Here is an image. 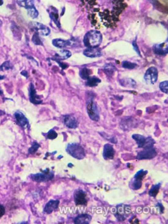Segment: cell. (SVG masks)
Instances as JSON below:
<instances>
[{
    "instance_id": "obj_15",
    "label": "cell",
    "mask_w": 168,
    "mask_h": 224,
    "mask_svg": "<svg viewBox=\"0 0 168 224\" xmlns=\"http://www.w3.org/2000/svg\"><path fill=\"white\" fill-rule=\"evenodd\" d=\"M64 123L69 129H76L78 125V121L77 119L71 115H67L64 117Z\"/></svg>"
},
{
    "instance_id": "obj_7",
    "label": "cell",
    "mask_w": 168,
    "mask_h": 224,
    "mask_svg": "<svg viewBox=\"0 0 168 224\" xmlns=\"http://www.w3.org/2000/svg\"><path fill=\"white\" fill-rule=\"evenodd\" d=\"M158 71L155 67H151L147 69L144 75L145 82L147 84H154L158 80Z\"/></svg>"
},
{
    "instance_id": "obj_12",
    "label": "cell",
    "mask_w": 168,
    "mask_h": 224,
    "mask_svg": "<svg viewBox=\"0 0 168 224\" xmlns=\"http://www.w3.org/2000/svg\"><path fill=\"white\" fill-rule=\"evenodd\" d=\"M29 95L30 102L34 104H40L42 103V100L40 99V96L36 94V91L33 83L30 84Z\"/></svg>"
},
{
    "instance_id": "obj_23",
    "label": "cell",
    "mask_w": 168,
    "mask_h": 224,
    "mask_svg": "<svg viewBox=\"0 0 168 224\" xmlns=\"http://www.w3.org/2000/svg\"><path fill=\"white\" fill-rule=\"evenodd\" d=\"M101 82L100 79L96 77V76H90L86 83V85L90 87H94L98 85L99 83Z\"/></svg>"
},
{
    "instance_id": "obj_17",
    "label": "cell",
    "mask_w": 168,
    "mask_h": 224,
    "mask_svg": "<svg viewBox=\"0 0 168 224\" xmlns=\"http://www.w3.org/2000/svg\"><path fill=\"white\" fill-rule=\"evenodd\" d=\"M153 50L155 54L158 55H165L168 53V45L165 43L155 44Z\"/></svg>"
},
{
    "instance_id": "obj_39",
    "label": "cell",
    "mask_w": 168,
    "mask_h": 224,
    "mask_svg": "<svg viewBox=\"0 0 168 224\" xmlns=\"http://www.w3.org/2000/svg\"><path fill=\"white\" fill-rule=\"evenodd\" d=\"M5 78V76H2V75H0V80H3Z\"/></svg>"
},
{
    "instance_id": "obj_9",
    "label": "cell",
    "mask_w": 168,
    "mask_h": 224,
    "mask_svg": "<svg viewBox=\"0 0 168 224\" xmlns=\"http://www.w3.org/2000/svg\"><path fill=\"white\" fill-rule=\"evenodd\" d=\"M74 201L76 206L84 205L86 206L88 203L87 195L83 189H77L74 192Z\"/></svg>"
},
{
    "instance_id": "obj_34",
    "label": "cell",
    "mask_w": 168,
    "mask_h": 224,
    "mask_svg": "<svg viewBox=\"0 0 168 224\" xmlns=\"http://www.w3.org/2000/svg\"><path fill=\"white\" fill-rule=\"evenodd\" d=\"M57 137V133L54 130L51 129L47 133V137L50 140H54Z\"/></svg>"
},
{
    "instance_id": "obj_16",
    "label": "cell",
    "mask_w": 168,
    "mask_h": 224,
    "mask_svg": "<svg viewBox=\"0 0 168 224\" xmlns=\"http://www.w3.org/2000/svg\"><path fill=\"white\" fill-rule=\"evenodd\" d=\"M59 201L58 200H50L45 206L44 212L47 214H51L53 211L56 210L59 206Z\"/></svg>"
},
{
    "instance_id": "obj_13",
    "label": "cell",
    "mask_w": 168,
    "mask_h": 224,
    "mask_svg": "<svg viewBox=\"0 0 168 224\" xmlns=\"http://www.w3.org/2000/svg\"><path fill=\"white\" fill-rule=\"evenodd\" d=\"M14 117L17 120L18 125L21 127H26L29 125V121L23 113L20 111H17L14 113Z\"/></svg>"
},
{
    "instance_id": "obj_29",
    "label": "cell",
    "mask_w": 168,
    "mask_h": 224,
    "mask_svg": "<svg viewBox=\"0 0 168 224\" xmlns=\"http://www.w3.org/2000/svg\"><path fill=\"white\" fill-rule=\"evenodd\" d=\"M159 88L160 90L165 94H168V81H164L159 84Z\"/></svg>"
},
{
    "instance_id": "obj_35",
    "label": "cell",
    "mask_w": 168,
    "mask_h": 224,
    "mask_svg": "<svg viewBox=\"0 0 168 224\" xmlns=\"http://www.w3.org/2000/svg\"><path fill=\"white\" fill-rule=\"evenodd\" d=\"M132 45H133V48H134V50H135L136 52L137 53H138V54H139V55H140V50H139V47H138V46L137 45V43H136V40H135V41L133 42V43H132Z\"/></svg>"
},
{
    "instance_id": "obj_36",
    "label": "cell",
    "mask_w": 168,
    "mask_h": 224,
    "mask_svg": "<svg viewBox=\"0 0 168 224\" xmlns=\"http://www.w3.org/2000/svg\"><path fill=\"white\" fill-rule=\"evenodd\" d=\"M5 213V208L3 207V205L0 204V218L2 217Z\"/></svg>"
},
{
    "instance_id": "obj_30",
    "label": "cell",
    "mask_w": 168,
    "mask_h": 224,
    "mask_svg": "<svg viewBox=\"0 0 168 224\" xmlns=\"http://www.w3.org/2000/svg\"><path fill=\"white\" fill-rule=\"evenodd\" d=\"M136 66H137V65L135 63L130 62L129 61H123L122 62V67L125 69H133L135 68Z\"/></svg>"
},
{
    "instance_id": "obj_4",
    "label": "cell",
    "mask_w": 168,
    "mask_h": 224,
    "mask_svg": "<svg viewBox=\"0 0 168 224\" xmlns=\"http://www.w3.org/2000/svg\"><path fill=\"white\" fill-rule=\"evenodd\" d=\"M132 137L134 140H135L139 148H144L152 147L154 146V145L155 144V141L150 137L146 138L141 135L134 134L132 135Z\"/></svg>"
},
{
    "instance_id": "obj_41",
    "label": "cell",
    "mask_w": 168,
    "mask_h": 224,
    "mask_svg": "<svg viewBox=\"0 0 168 224\" xmlns=\"http://www.w3.org/2000/svg\"><path fill=\"white\" fill-rule=\"evenodd\" d=\"M2 94H3V92H2V91L0 89V95H2Z\"/></svg>"
},
{
    "instance_id": "obj_31",
    "label": "cell",
    "mask_w": 168,
    "mask_h": 224,
    "mask_svg": "<svg viewBox=\"0 0 168 224\" xmlns=\"http://www.w3.org/2000/svg\"><path fill=\"white\" fill-rule=\"evenodd\" d=\"M13 68V66L10 64V61H6L3 62L1 66H0V71H3L5 70L12 69Z\"/></svg>"
},
{
    "instance_id": "obj_1",
    "label": "cell",
    "mask_w": 168,
    "mask_h": 224,
    "mask_svg": "<svg viewBox=\"0 0 168 224\" xmlns=\"http://www.w3.org/2000/svg\"><path fill=\"white\" fill-rule=\"evenodd\" d=\"M102 34L97 30H90L86 33L84 38V45L88 48H96L102 42Z\"/></svg>"
},
{
    "instance_id": "obj_40",
    "label": "cell",
    "mask_w": 168,
    "mask_h": 224,
    "mask_svg": "<svg viewBox=\"0 0 168 224\" xmlns=\"http://www.w3.org/2000/svg\"><path fill=\"white\" fill-rule=\"evenodd\" d=\"M3 1H1V0H0V6H1L2 4H3Z\"/></svg>"
},
{
    "instance_id": "obj_26",
    "label": "cell",
    "mask_w": 168,
    "mask_h": 224,
    "mask_svg": "<svg viewBox=\"0 0 168 224\" xmlns=\"http://www.w3.org/2000/svg\"><path fill=\"white\" fill-rule=\"evenodd\" d=\"M147 173H148V171H147V170H143V169L140 170L139 171H137L136 173V174L135 175L134 179L142 181L143 179L146 176V175L147 174Z\"/></svg>"
},
{
    "instance_id": "obj_25",
    "label": "cell",
    "mask_w": 168,
    "mask_h": 224,
    "mask_svg": "<svg viewBox=\"0 0 168 224\" xmlns=\"http://www.w3.org/2000/svg\"><path fill=\"white\" fill-rule=\"evenodd\" d=\"M91 73H92V72L90 69L85 67L81 70V71L80 73V75L82 79L87 80L90 77Z\"/></svg>"
},
{
    "instance_id": "obj_3",
    "label": "cell",
    "mask_w": 168,
    "mask_h": 224,
    "mask_svg": "<svg viewBox=\"0 0 168 224\" xmlns=\"http://www.w3.org/2000/svg\"><path fill=\"white\" fill-rule=\"evenodd\" d=\"M86 110L90 119L95 122L100 120L99 106L92 98H90L86 102Z\"/></svg>"
},
{
    "instance_id": "obj_2",
    "label": "cell",
    "mask_w": 168,
    "mask_h": 224,
    "mask_svg": "<svg viewBox=\"0 0 168 224\" xmlns=\"http://www.w3.org/2000/svg\"><path fill=\"white\" fill-rule=\"evenodd\" d=\"M66 151L73 158L78 160H81L85 157V151L79 144L72 143L68 144Z\"/></svg>"
},
{
    "instance_id": "obj_27",
    "label": "cell",
    "mask_w": 168,
    "mask_h": 224,
    "mask_svg": "<svg viewBox=\"0 0 168 224\" xmlns=\"http://www.w3.org/2000/svg\"><path fill=\"white\" fill-rule=\"evenodd\" d=\"M104 69L105 71V73H106L108 75H112L113 73H114V71L116 70V69L114 65L109 63V64H106L104 67Z\"/></svg>"
},
{
    "instance_id": "obj_28",
    "label": "cell",
    "mask_w": 168,
    "mask_h": 224,
    "mask_svg": "<svg viewBox=\"0 0 168 224\" xmlns=\"http://www.w3.org/2000/svg\"><path fill=\"white\" fill-rule=\"evenodd\" d=\"M32 40L33 42V43L37 46H43V43L42 42L41 40L40 39L39 35V33L38 32H35L34 34Z\"/></svg>"
},
{
    "instance_id": "obj_42",
    "label": "cell",
    "mask_w": 168,
    "mask_h": 224,
    "mask_svg": "<svg viewBox=\"0 0 168 224\" xmlns=\"http://www.w3.org/2000/svg\"><path fill=\"white\" fill-rule=\"evenodd\" d=\"M2 25V22L1 20H0V27H1Z\"/></svg>"
},
{
    "instance_id": "obj_14",
    "label": "cell",
    "mask_w": 168,
    "mask_h": 224,
    "mask_svg": "<svg viewBox=\"0 0 168 224\" xmlns=\"http://www.w3.org/2000/svg\"><path fill=\"white\" fill-rule=\"evenodd\" d=\"M115 151L113 146L109 144H107L104 146L103 156L105 160H110L114 158Z\"/></svg>"
},
{
    "instance_id": "obj_38",
    "label": "cell",
    "mask_w": 168,
    "mask_h": 224,
    "mask_svg": "<svg viewBox=\"0 0 168 224\" xmlns=\"http://www.w3.org/2000/svg\"><path fill=\"white\" fill-rule=\"evenodd\" d=\"M21 74L22 75H23L24 76H25V77H28V73L26 71H23L21 72Z\"/></svg>"
},
{
    "instance_id": "obj_8",
    "label": "cell",
    "mask_w": 168,
    "mask_h": 224,
    "mask_svg": "<svg viewBox=\"0 0 168 224\" xmlns=\"http://www.w3.org/2000/svg\"><path fill=\"white\" fill-rule=\"evenodd\" d=\"M157 155V151L154 146L145 147L141 151L139 152L137 155V159L139 160L151 159L154 158Z\"/></svg>"
},
{
    "instance_id": "obj_22",
    "label": "cell",
    "mask_w": 168,
    "mask_h": 224,
    "mask_svg": "<svg viewBox=\"0 0 168 224\" xmlns=\"http://www.w3.org/2000/svg\"><path fill=\"white\" fill-rule=\"evenodd\" d=\"M120 84L123 86L129 87V88H134L136 85L135 81L130 78L123 79L121 80Z\"/></svg>"
},
{
    "instance_id": "obj_24",
    "label": "cell",
    "mask_w": 168,
    "mask_h": 224,
    "mask_svg": "<svg viewBox=\"0 0 168 224\" xmlns=\"http://www.w3.org/2000/svg\"><path fill=\"white\" fill-rule=\"evenodd\" d=\"M160 187H161V184L160 183H158V184L152 185L151 188L150 189V190L149 191V192H148L149 195L151 197H155L157 196V195L158 194Z\"/></svg>"
},
{
    "instance_id": "obj_11",
    "label": "cell",
    "mask_w": 168,
    "mask_h": 224,
    "mask_svg": "<svg viewBox=\"0 0 168 224\" xmlns=\"http://www.w3.org/2000/svg\"><path fill=\"white\" fill-rule=\"evenodd\" d=\"M29 25L30 28L36 30V32L40 33L43 36H48L50 33V30L48 27L38 22H30Z\"/></svg>"
},
{
    "instance_id": "obj_33",
    "label": "cell",
    "mask_w": 168,
    "mask_h": 224,
    "mask_svg": "<svg viewBox=\"0 0 168 224\" xmlns=\"http://www.w3.org/2000/svg\"><path fill=\"white\" fill-rule=\"evenodd\" d=\"M50 18L53 20L54 23L56 24L58 27H60L59 22H58V15L57 13H55L54 12V13H50Z\"/></svg>"
},
{
    "instance_id": "obj_32",
    "label": "cell",
    "mask_w": 168,
    "mask_h": 224,
    "mask_svg": "<svg viewBox=\"0 0 168 224\" xmlns=\"http://www.w3.org/2000/svg\"><path fill=\"white\" fill-rule=\"evenodd\" d=\"M40 146L39 144H38L36 142H33L32 147L29 149V152L30 154H34L38 150V149L39 148Z\"/></svg>"
},
{
    "instance_id": "obj_18",
    "label": "cell",
    "mask_w": 168,
    "mask_h": 224,
    "mask_svg": "<svg viewBox=\"0 0 168 224\" xmlns=\"http://www.w3.org/2000/svg\"><path fill=\"white\" fill-rule=\"evenodd\" d=\"M84 54L90 58H95L102 56L101 50L98 48H87L84 51Z\"/></svg>"
},
{
    "instance_id": "obj_10",
    "label": "cell",
    "mask_w": 168,
    "mask_h": 224,
    "mask_svg": "<svg viewBox=\"0 0 168 224\" xmlns=\"http://www.w3.org/2000/svg\"><path fill=\"white\" fill-rule=\"evenodd\" d=\"M131 212V207L129 206L121 204L117 206V211L115 216L119 221H124Z\"/></svg>"
},
{
    "instance_id": "obj_5",
    "label": "cell",
    "mask_w": 168,
    "mask_h": 224,
    "mask_svg": "<svg viewBox=\"0 0 168 224\" xmlns=\"http://www.w3.org/2000/svg\"><path fill=\"white\" fill-rule=\"evenodd\" d=\"M17 2L19 6L24 7L28 10V15L32 18L35 19L38 16V11L34 6L33 1H17Z\"/></svg>"
},
{
    "instance_id": "obj_21",
    "label": "cell",
    "mask_w": 168,
    "mask_h": 224,
    "mask_svg": "<svg viewBox=\"0 0 168 224\" xmlns=\"http://www.w3.org/2000/svg\"><path fill=\"white\" fill-rule=\"evenodd\" d=\"M72 56L71 52L68 50H61L58 51L56 54V59L61 60V59H68Z\"/></svg>"
},
{
    "instance_id": "obj_20",
    "label": "cell",
    "mask_w": 168,
    "mask_h": 224,
    "mask_svg": "<svg viewBox=\"0 0 168 224\" xmlns=\"http://www.w3.org/2000/svg\"><path fill=\"white\" fill-rule=\"evenodd\" d=\"M54 46L59 48H63L66 47L72 46V41L70 40H63L62 39H54L52 41Z\"/></svg>"
},
{
    "instance_id": "obj_37",
    "label": "cell",
    "mask_w": 168,
    "mask_h": 224,
    "mask_svg": "<svg viewBox=\"0 0 168 224\" xmlns=\"http://www.w3.org/2000/svg\"><path fill=\"white\" fill-rule=\"evenodd\" d=\"M156 207H159L160 212H161L162 214V213H163V212H164V207H163L162 204V203H158V204H156Z\"/></svg>"
},
{
    "instance_id": "obj_6",
    "label": "cell",
    "mask_w": 168,
    "mask_h": 224,
    "mask_svg": "<svg viewBox=\"0 0 168 224\" xmlns=\"http://www.w3.org/2000/svg\"><path fill=\"white\" fill-rule=\"evenodd\" d=\"M54 177V173L53 171H50L48 169L46 170L43 171L41 173H37L35 174H32L30 177L34 181L37 182L47 181L51 180Z\"/></svg>"
},
{
    "instance_id": "obj_19",
    "label": "cell",
    "mask_w": 168,
    "mask_h": 224,
    "mask_svg": "<svg viewBox=\"0 0 168 224\" xmlns=\"http://www.w3.org/2000/svg\"><path fill=\"white\" fill-rule=\"evenodd\" d=\"M91 220V216L90 215H79L77 216L74 218V222L75 224H89Z\"/></svg>"
}]
</instances>
